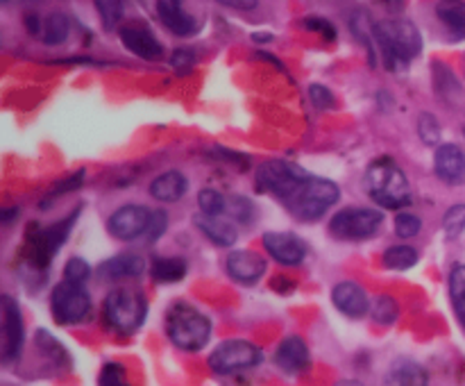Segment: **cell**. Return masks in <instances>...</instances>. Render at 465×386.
Here are the masks:
<instances>
[{
	"label": "cell",
	"instance_id": "49",
	"mask_svg": "<svg viewBox=\"0 0 465 386\" xmlns=\"http://www.w3.org/2000/svg\"><path fill=\"white\" fill-rule=\"evenodd\" d=\"M380 3H384L386 7H400V5H404V0H380Z\"/></svg>",
	"mask_w": 465,
	"mask_h": 386
},
{
	"label": "cell",
	"instance_id": "36",
	"mask_svg": "<svg viewBox=\"0 0 465 386\" xmlns=\"http://www.w3.org/2000/svg\"><path fill=\"white\" fill-rule=\"evenodd\" d=\"M36 343H39V348L44 350V352L48 354V357L53 359L54 363L62 361L64 366H68V352H66V348H64L62 343H57V341H54L53 336L48 334V332H45V330L36 332Z\"/></svg>",
	"mask_w": 465,
	"mask_h": 386
},
{
	"label": "cell",
	"instance_id": "1",
	"mask_svg": "<svg viewBox=\"0 0 465 386\" xmlns=\"http://www.w3.org/2000/svg\"><path fill=\"white\" fill-rule=\"evenodd\" d=\"M372 36L391 71L407 66L422 53V35L416 23L409 18H386L372 23Z\"/></svg>",
	"mask_w": 465,
	"mask_h": 386
},
{
	"label": "cell",
	"instance_id": "22",
	"mask_svg": "<svg viewBox=\"0 0 465 386\" xmlns=\"http://www.w3.org/2000/svg\"><path fill=\"white\" fill-rule=\"evenodd\" d=\"M431 80H434V91L450 107H457L465 100L461 80L445 62H431Z\"/></svg>",
	"mask_w": 465,
	"mask_h": 386
},
{
	"label": "cell",
	"instance_id": "48",
	"mask_svg": "<svg viewBox=\"0 0 465 386\" xmlns=\"http://www.w3.org/2000/svg\"><path fill=\"white\" fill-rule=\"evenodd\" d=\"M272 39H275V36H272L271 32H257V35H252L254 44H271Z\"/></svg>",
	"mask_w": 465,
	"mask_h": 386
},
{
	"label": "cell",
	"instance_id": "25",
	"mask_svg": "<svg viewBox=\"0 0 465 386\" xmlns=\"http://www.w3.org/2000/svg\"><path fill=\"white\" fill-rule=\"evenodd\" d=\"M434 12L454 39H465V0H439Z\"/></svg>",
	"mask_w": 465,
	"mask_h": 386
},
{
	"label": "cell",
	"instance_id": "11",
	"mask_svg": "<svg viewBox=\"0 0 465 386\" xmlns=\"http://www.w3.org/2000/svg\"><path fill=\"white\" fill-rule=\"evenodd\" d=\"M153 212L154 209L143 207V204H123L109 216L107 232L118 241H136L141 236L148 239Z\"/></svg>",
	"mask_w": 465,
	"mask_h": 386
},
{
	"label": "cell",
	"instance_id": "12",
	"mask_svg": "<svg viewBox=\"0 0 465 386\" xmlns=\"http://www.w3.org/2000/svg\"><path fill=\"white\" fill-rule=\"evenodd\" d=\"M3 361L14 363L23 352L25 343V325H23V312L12 295H3Z\"/></svg>",
	"mask_w": 465,
	"mask_h": 386
},
{
	"label": "cell",
	"instance_id": "18",
	"mask_svg": "<svg viewBox=\"0 0 465 386\" xmlns=\"http://www.w3.org/2000/svg\"><path fill=\"white\" fill-rule=\"evenodd\" d=\"M331 302L348 318H363L371 312V300H368V293L363 291V286L350 280L339 282L331 289Z\"/></svg>",
	"mask_w": 465,
	"mask_h": 386
},
{
	"label": "cell",
	"instance_id": "24",
	"mask_svg": "<svg viewBox=\"0 0 465 386\" xmlns=\"http://www.w3.org/2000/svg\"><path fill=\"white\" fill-rule=\"evenodd\" d=\"M145 271V259L136 252H123L107 259L100 266V275L109 280H127V277H139Z\"/></svg>",
	"mask_w": 465,
	"mask_h": 386
},
{
	"label": "cell",
	"instance_id": "39",
	"mask_svg": "<svg viewBox=\"0 0 465 386\" xmlns=\"http://www.w3.org/2000/svg\"><path fill=\"white\" fill-rule=\"evenodd\" d=\"M227 213L239 223H250L254 216L252 200L245 198V195H232V198H227Z\"/></svg>",
	"mask_w": 465,
	"mask_h": 386
},
{
	"label": "cell",
	"instance_id": "42",
	"mask_svg": "<svg viewBox=\"0 0 465 386\" xmlns=\"http://www.w3.org/2000/svg\"><path fill=\"white\" fill-rule=\"evenodd\" d=\"M309 100L313 103L316 109H331L336 104L334 94L327 89L325 84H312L309 86Z\"/></svg>",
	"mask_w": 465,
	"mask_h": 386
},
{
	"label": "cell",
	"instance_id": "46",
	"mask_svg": "<svg viewBox=\"0 0 465 386\" xmlns=\"http://www.w3.org/2000/svg\"><path fill=\"white\" fill-rule=\"evenodd\" d=\"M216 3L232 9H239V12H252V9H257L259 0H216Z\"/></svg>",
	"mask_w": 465,
	"mask_h": 386
},
{
	"label": "cell",
	"instance_id": "23",
	"mask_svg": "<svg viewBox=\"0 0 465 386\" xmlns=\"http://www.w3.org/2000/svg\"><path fill=\"white\" fill-rule=\"evenodd\" d=\"M148 191L159 203H180L186 195V191H189V180H186V175L182 171H166L150 182Z\"/></svg>",
	"mask_w": 465,
	"mask_h": 386
},
{
	"label": "cell",
	"instance_id": "2",
	"mask_svg": "<svg viewBox=\"0 0 465 386\" xmlns=\"http://www.w3.org/2000/svg\"><path fill=\"white\" fill-rule=\"evenodd\" d=\"M366 191L381 209H404L411 204V184L404 168L393 157L384 154L368 166Z\"/></svg>",
	"mask_w": 465,
	"mask_h": 386
},
{
	"label": "cell",
	"instance_id": "10",
	"mask_svg": "<svg viewBox=\"0 0 465 386\" xmlns=\"http://www.w3.org/2000/svg\"><path fill=\"white\" fill-rule=\"evenodd\" d=\"M91 312V293L84 284L62 280L50 293V313L59 325H75Z\"/></svg>",
	"mask_w": 465,
	"mask_h": 386
},
{
	"label": "cell",
	"instance_id": "32",
	"mask_svg": "<svg viewBox=\"0 0 465 386\" xmlns=\"http://www.w3.org/2000/svg\"><path fill=\"white\" fill-rule=\"evenodd\" d=\"M443 230L448 239H459L465 232V204L457 203L448 207L443 216Z\"/></svg>",
	"mask_w": 465,
	"mask_h": 386
},
{
	"label": "cell",
	"instance_id": "47",
	"mask_svg": "<svg viewBox=\"0 0 465 386\" xmlns=\"http://www.w3.org/2000/svg\"><path fill=\"white\" fill-rule=\"evenodd\" d=\"M25 27L30 35H41V30H44V25H41L39 16L36 14H27L25 16Z\"/></svg>",
	"mask_w": 465,
	"mask_h": 386
},
{
	"label": "cell",
	"instance_id": "9",
	"mask_svg": "<svg viewBox=\"0 0 465 386\" xmlns=\"http://www.w3.org/2000/svg\"><path fill=\"white\" fill-rule=\"evenodd\" d=\"M263 361V350L254 345L252 341L230 339L223 341L209 354V368L216 375H232V372L254 368Z\"/></svg>",
	"mask_w": 465,
	"mask_h": 386
},
{
	"label": "cell",
	"instance_id": "33",
	"mask_svg": "<svg viewBox=\"0 0 465 386\" xmlns=\"http://www.w3.org/2000/svg\"><path fill=\"white\" fill-rule=\"evenodd\" d=\"M104 30H114L123 18V0H94Z\"/></svg>",
	"mask_w": 465,
	"mask_h": 386
},
{
	"label": "cell",
	"instance_id": "16",
	"mask_svg": "<svg viewBox=\"0 0 465 386\" xmlns=\"http://www.w3.org/2000/svg\"><path fill=\"white\" fill-rule=\"evenodd\" d=\"M434 173L443 184H465V153L457 144H440L434 153Z\"/></svg>",
	"mask_w": 465,
	"mask_h": 386
},
{
	"label": "cell",
	"instance_id": "3",
	"mask_svg": "<svg viewBox=\"0 0 465 386\" xmlns=\"http://www.w3.org/2000/svg\"><path fill=\"white\" fill-rule=\"evenodd\" d=\"M166 334L175 348L198 352L212 339V321L193 304L177 300L166 312Z\"/></svg>",
	"mask_w": 465,
	"mask_h": 386
},
{
	"label": "cell",
	"instance_id": "52",
	"mask_svg": "<svg viewBox=\"0 0 465 386\" xmlns=\"http://www.w3.org/2000/svg\"><path fill=\"white\" fill-rule=\"evenodd\" d=\"M463 134H465V127H463Z\"/></svg>",
	"mask_w": 465,
	"mask_h": 386
},
{
	"label": "cell",
	"instance_id": "30",
	"mask_svg": "<svg viewBox=\"0 0 465 386\" xmlns=\"http://www.w3.org/2000/svg\"><path fill=\"white\" fill-rule=\"evenodd\" d=\"M371 313L380 325H393L400 316V304L395 302L393 295H377L375 302L371 304Z\"/></svg>",
	"mask_w": 465,
	"mask_h": 386
},
{
	"label": "cell",
	"instance_id": "26",
	"mask_svg": "<svg viewBox=\"0 0 465 386\" xmlns=\"http://www.w3.org/2000/svg\"><path fill=\"white\" fill-rule=\"evenodd\" d=\"M189 271V263L182 257H162L154 259L153 266H150V275L157 284H175L182 282Z\"/></svg>",
	"mask_w": 465,
	"mask_h": 386
},
{
	"label": "cell",
	"instance_id": "45",
	"mask_svg": "<svg viewBox=\"0 0 465 386\" xmlns=\"http://www.w3.org/2000/svg\"><path fill=\"white\" fill-rule=\"evenodd\" d=\"M295 284H298V282L291 280V277H286V275H275V277H272V280H271V289L277 291V293H282V295L293 293Z\"/></svg>",
	"mask_w": 465,
	"mask_h": 386
},
{
	"label": "cell",
	"instance_id": "35",
	"mask_svg": "<svg viewBox=\"0 0 465 386\" xmlns=\"http://www.w3.org/2000/svg\"><path fill=\"white\" fill-rule=\"evenodd\" d=\"M395 234L400 236V239H413V236H418L422 232V218L416 216V213H409V212H400L398 216H395Z\"/></svg>",
	"mask_w": 465,
	"mask_h": 386
},
{
	"label": "cell",
	"instance_id": "28",
	"mask_svg": "<svg viewBox=\"0 0 465 386\" xmlns=\"http://www.w3.org/2000/svg\"><path fill=\"white\" fill-rule=\"evenodd\" d=\"M71 35V21L64 12H53L44 21V30H41V39L48 45H62Z\"/></svg>",
	"mask_w": 465,
	"mask_h": 386
},
{
	"label": "cell",
	"instance_id": "4",
	"mask_svg": "<svg viewBox=\"0 0 465 386\" xmlns=\"http://www.w3.org/2000/svg\"><path fill=\"white\" fill-rule=\"evenodd\" d=\"M341 189L327 177L309 175L298 191L284 203L289 213L302 223H316L339 203Z\"/></svg>",
	"mask_w": 465,
	"mask_h": 386
},
{
	"label": "cell",
	"instance_id": "27",
	"mask_svg": "<svg viewBox=\"0 0 465 386\" xmlns=\"http://www.w3.org/2000/svg\"><path fill=\"white\" fill-rule=\"evenodd\" d=\"M418 259H420V254H418V250L413 248V245L400 243L389 245L384 257H381V262H384V266L391 268V271H409V268L416 266Z\"/></svg>",
	"mask_w": 465,
	"mask_h": 386
},
{
	"label": "cell",
	"instance_id": "29",
	"mask_svg": "<svg viewBox=\"0 0 465 386\" xmlns=\"http://www.w3.org/2000/svg\"><path fill=\"white\" fill-rule=\"evenodd\" d=\"M450 300L465 327V263H454L450 271Z\"/></svg>",
	"mask_w": 465,
	"mask_h": 386
},
{
	"label": "cell",
	"instance_id": "51",
	"mask_svg": "<svg viewBox=\"0 0 465 386\" xmlns=\"http://www.w3.org/2000/svg\"><path fill=\"white\" fill-rule=\"evenodd\" d=\"M3 3H9V0H3Z\"/></svg>",
	"mask_w": 465,
	"mask_h": 386
},
{
	"label": "cell",
	"instance_id": "41",
	"mask_svg": "<svg viewBox=\"0 0 465 386\" xmlns=\"http://www.w3.org/2000/svg\"><path fill=\"white\" fill-rule=\"evenodd\" d=\"M100 386H130L125 381V368L121 363H104L100 371Z\"/></svg>",
	"mask_w": 465,
	"mask_h": 386
},
{
	"label": "cell",
	"instance_id": "20",
	"mask_svg": "<svg viewBox=\"0 0 465 386\" xmlns=\"http://www.w3.org/2000/svg\"><path fill=\"white\" fill-rule=\"evenodd\" d=\"M193 225L213 245H221V248H232L236 239H239V230H236V225L227 216H213V213L200 212L193 216Z\"/></svg>",
	"mask_w": 465,
	"mask_h": 386
},
{
	"label": "cell",
	"instance_id": "21",
	"mask_svg": "<svg viewBox=\"0 0 465 386\" xmlns=\"http://www.w3.org/2000/svg\"><path fill=\"white\" fill-rule=\"evenodd\" d=\"M384 386H430V372L413 359L398 357L386 371Z\"/></svg>",
	"mask_w": 465,
	"mask_h": 386
},
{
	"label": "cell",
	"instance_id": "8",
	"mask_svg": "<svg viewBox=\"0 0 465 386\" xmlns=\"http://www.w3.org/2000/svg\"><path fill=\"white\" fill-rule=\"evenodd\" d=\"M384 225V212L371 207H348L331 216L330 234L341 241L372 239Z\"/></svg>",
	"mask_w": 465,
	"mask_h": 386
},
{
	"label": "cell",
	"instance_id": "6",
	"mask_svg": "<svg viewBox=\"0 0 465 386\" xmlns=\"http://www.w3.org/2000/svg\"><path fill=\"white\" fill-rule=\"evenodd\" d=\"M77 216H80V209H75L73 213H68L62 221L53 223L48 227H41L32 223L25 232V259L32 268L36 271H45L53 262V257H57V252L62 250V245L66 243L68 236H71L73 225H75Z\"/></svg>",
	"mask_w": 465,
	"mask_h": 386
},
{
	"label": "cell",
	"instance_id": "31",
	"mask_svg": "<svg viewBox=\"0 0 465 386\" xmlns=\"http://www.w3.org/2000/svg\"><path fill=\"white\" fill-rule=\"evenodd\" d=\"M198 207L203 209L204 213H213V216H225L227 213V195L221 193L218 189H203L198 193Z\"/></svg>",
	"mask_w": 465,
	"mask_h": 386
},
{
	"label": "cell",
	"instance_id": "38",
	"mask_svg": "<svg viewBox=\"0 0 465 386\" xmlns=\"http://www.w3.org/2000/svg\"><path fill=\"white\" fill-rule=\"evenodd\" d=\"M82 182H84V171L71 173V175H66L62 182H57V184H54L53 189H50V193L45 195L44 204L53 203V200L62 198V195H66V193H73V191H75V189H80Z\"/></svg>",
	"mask_w": 465,
	"mask_h": 386
},
{
	"label": "cell",
	"instance_id": "37",
	"mask_svg": "<svg viewBox=\"0 0 465 386\" xmlns=\"http://www.w3.org/2000/svg\"><path fill=\"white\" fill-rule=\"evenodd\" d=\"M195 62H198V54H195V50L189 48V45H182V48L173 50L171 66L177 75H186V73L193 71Z\"/></svg>",
	"mask_w": 465,
	"mask_h": 386
},
{
	"label": "cell",
	"instance_id": "7",
	"mask_svg": "<svg viewBox=\"0 0 465 386\" xmlns=\"http://www.w3.org/2000/svg\"><path fill=\"white\" fill-rule=\"evenodd\" d=\"M309 175L312 173H307L298 163L286 162V159H268V162H262L257 166L254 182H257L259 191L272 195V198L284 204L302 186V182Z\"/></svg>",
	"mask_w": 465,
	"mask_h": 386
},
{
	"label": "cell",
	"instance_id": "50",
	"mask_svg": "<svg viewBox=\"0 0 465 386\" xmlns=\"http://www.w3.org/2000/svg\"><path fill=\"white\" fill-rule=\"evenodd\" d=\"M339 386H366V384H361V381H357V380H343V381H339Z\"/></svg>",
	"mask_w": 465,
	"mask_h": 386
},
{
	"label": "cell",
	"instance_id": "15",
	"mask_svg": "<svg viewBox=\"0 0 465 386\" xmlns=\"http://www.w3.org/2000/svg\"><path fill=\"white\" fill-rule=\"evenodd\" d=\"M227 275L243 286L257 284L266 272V259L254 250H232L225 259Z\"/></svg>",
	"mask_w": 465,
	"mask_h": 386
},
{
	"label": "cell",
	"instance_id": "5",
	"mask_svg": "<svg viewBox=\"0 0 465 386\" xmlns=\"http://www.w3.org/2000/svg\"><path fill=\"white\" fill-rule=\"evenodd\" d=\"M103 316L107 325L118 334H132L139 330L148 316V298L134 286H118L104 295Z\"/></svg>",
	"mask_w": 465,
	"mask_h": 386
},
{
	"label": "cell",
	"instance_id": "44",
	"mask_svg": "<svg viewBox=\"0 0 465 386\" xmlns=\"http://www.w3.org/2000/svg\"><path fill=\"white\" fill-rule=\"evenodd\" d=\"M168 230V213L163 209H154L153 212V225H150L148 241H157L159 236L166 234Z\"/></svg>",
	"mask_w": 465,
	"mask_h": 386
},
{
	"label": "cell",
	"instance_id": "17",
	"mask_svg": "<svg viewBox=\"0 0 465 386\" xmlns=\"http://www.w3.org/2000/svg\"><path fill=\"white\" fill-rule=\"evenodd\" d=\"M157 16L175 36H193L200 30L198 18L186 9L184 0H157Z\"/></svg>",
	"mask_w": 465,
	"mask_h": 386
},
{
	"label": "cell",
	"instance_id": "43",
	"mask_svg": "<svg viewBox=\"0 0 465 386\" xmlns=\"http://www.w3.org/2000/svg\"><path fill=\"white\" fill-rule=\"evenodd\" d=\"M302 27H307V30H312V32H318V35H322L325 39H330V41L336 39V27L331 25L327 18L309 16V18H304V21H302Z\"/></svg>",
	"mask_w": 465,
	"mask_h": 386
},
{
	"label": "cell",
	"instance_id": "34",
	"mask_svg": "<svg viewBox=\"0 0 465 386\" xmlns=\"http://www.w3.org/2000/svg\"><path fill=\"white\" fill-rule=\"evenodd\" d=\"M440 134H443V132H440L439 118L430 112H422L420 116H418V136L422 139V144L436 145L440 141Z\"/></svg>",
	"mask_w": 465,
	"mask_h": 386
},
{
	"label": "cell",
	"instance_id": "40",
	"mask_svg": "<svg viewBox=\"0 0 465 386\" xmlns=\"http://www.w3.org/2000/svg\"><path fill=\"white\" fill-rule=\"evenodd\" d=\"M91 277V266L82 257H71L64 266V280L75 282V284H84Z\"/></svg>",
	"mask_w": 465,
	"mask_h": 386
},
{
	"label": "cell",
	"instance_id": "13",
	"mask_svg": "<svg viewBox=\"0 0 465 386\" xmlns=\"http://www.w3.org/2000/svg\"><path fill=\"white\" fill-rule=\"evenodd\" d=\"M121 36V44L127 53L136 54L139 59H148V62H157L163 57V45L162 41L154 36V32L150 30L145 23L141 21H130L118 30Z\"/></svg>",
	"mask_w": 465,
	"mask_h": 386
},
{
	"label": "cell",
	"instance_id": "14",
	"mask_svg": "<svg viewBox=\"0 0 465 386\" xmlns=\"http://www.w3.org/2000/svg\"><path fill=\"white\" fill-rule=\"evenodd\" d=\"M262 243L266 252L284 266H298L307 257V243L291 232H266Z\"/></svg>",
	"mask_w": 465,
	"mask_h": 386
},
{
	"label": "cell",
	"instance_id": "19",
	"mask_svg": "<svg viewBox=\"0 0 465 386\" xmlns=\"http://www.w3.org/2000/svg\"><path fill=\"white\" fill-rule=\"evenodd\" d=\"M272 359H275L277 368L282 372H286V375H300V372L307 371L309 361H312V354H309V345L304 343V339L293 334L282 339Z\"/></svg>",
	"mask_w": 465,
	"mask_h": 386
}]
</instances>
